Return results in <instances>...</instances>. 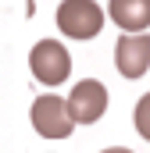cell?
Masks as SVG:
<instances>
[{"mask_svg": "<svg viewBox=\"0 0 150 153\" xmlns=\"http://www.w3.org/2000/svg\"><path fill=\"white\" fill-rule=\"evenodd\" d=\"M29 68H32V78L39 85L54 89V85L68 82V75H72V53L57 39H39L29 53Z\"/></svg>", "mask_w": 150, "mask_h": 153, "instance_id": "6da1fadb", "label": "cell"}, {"mask_svg": "<svg viewBox=\"0 0 150 153\" xmlns=\"http://www.w3.org/2000/svg\"><path fill=\"white\" fill-rule=\"evenodd\" d=\"M57 29L68 39L86 43L104 29V7L97 0H64L57 7Z\"/></svg>", "mask_w": 150, "mask_h": 153, "instance_id": "7a4b0ae2", "label": "cell"}, {"mask_svg": "<svg viewBox=\"0 0 150 153\" xmlns=\"http://www.w3.org/2000/svg\"><path fill=\"white\" fill-rule=\"evenodd\" d=\"M32 128L43 139H68L75 128L72 114H68V100L57 93H43L32 100Z\"/></svg>", "mask_w": 150, "mask_h": 153, "instance_id": "3957f363", "label": "cell"}, {"mask_svg": "<svg viewBox=\"0 0 150 153\" xmlns=\"http://www.w3.org/2000/svg\"><path fill=\"white\" fill-rule=\"evenodd\" d=\"M104 111H107V85L97 78L75 82V89L68 93V114L75 125H93L104 117Z\"/></svg>", "mask_w": 150, "mask_h": 153, "instance_id": "277c9868", "label": "cell"}, {"mask_svg": "<svg viewBox=\"0 0 150 153\" xmlns=\"http://www.w3.org/2000/svg\"><path fill=\"white\" fill-rule=\"evenodd\" d=\"M114 64L122 78H143L150 71V36L147 32H125L114 43Z\"/></svg>", "mask_w": 150, "mask_h": 153, "instance_id": "5b68a950", "label": "cell"}, {"mask_svg": "<svg viewBox=\"0 0 150 153\" xmlns=\"http://www.w3.org/2000/svg\"><path fill=\"white\" fill-rule=\"evenodd\" d=\"M107 14L122 32L150 29V0H107Z\"/></svg>", "mask_w": 150, "mask_h": 153, "instance_id": "8992f818", "label": "cell"}, {"mask_svg": "<svg viewBox=\"0 0 150 153\" xmlns=\"http://www.w3.org/2000/svg\"><path fill=\"white\" fill-rule=\"evenodd\" d=\"M132 125H136V132L150 143V93L140 96V103H136V111H132Z\"/></svg>", "mask_w": 150, "mask_h": 153, "instance_id": "52a82bcc", "label": "cell"}, {"mask_svg": "<svg viewBox=\"0 0 150 153\" xmlns=\"http://www.w3.org/2000/svg\"><path fill=\"white\" fill-rule=\"evenodd\" d=\"M104 153H132V150H125V146H111V150H104Z\"/></svg>", "mask_w": 150, "mask_h": 153, "instance_id": "ba28073f", "label": "cell"}]
</instances>
